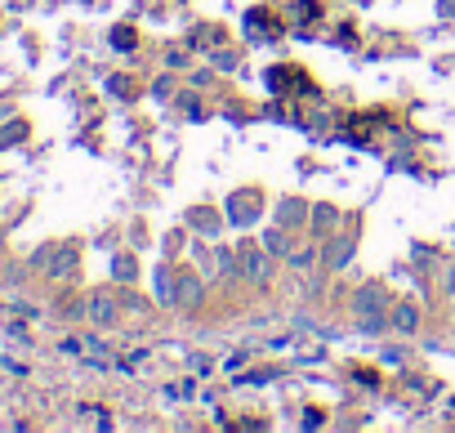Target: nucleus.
Masks as SVG:
<instances>
[{
    "instance_id": "1",
    "label": "nucleus",
    "mask_w": 455,
    "mask_h": 433,
    "mask_svg": "<svg viewBox=\"0 0 455 433\" xmlns=\"http://www.w3.org/2000/svg\"><path fill=\"white\" fill-rule=\"evenodd\" d=\"M352 318H357L362 330H384L389 326V291L380 286V281H366V286L352 291Z\"/></svg>"
},
{
    "instance_id": "9",
    "label": "nucleus",
    "mask_w": 455,
    "mask_h": 433,
    "mask_svg": "<svg viewBox=\"0 0 455 433\" xmlns=\"http://www.w3.org/2000/svg\"><path fill=\"white\" fill-rule=\"evenodd\" d=\"M72 268H76V251H54V277H72Z\"/></svg>"
},
{
    "instance_id": "4",
    "label": "nucleus",
    "mask_w": 455,
    "mask_h": 433,
    "mask_svg": "<svg viewBox=\"0 0 455 433\" xmlns=\"http://www.w3.org/2000/svg\"><path fill=\"white\" fill-rule=\"evenodd\" d=\"M268 259H273V255H259V251H250V246H241V273L250 281H268V273H273Z\"/></svg>"
},
{
    "instance_id": "7",
    "label": "nucleus",
    "mask_w": 455,
    "mask_h": 433,
    "mask_svg": "<svg viewBox=\"0 0 455 433\" xmlns=\"http://www.w3.org/2000/svg\"><path fill=\"white\" fill-rule=\"evenodd\" d=\"M303 214H308V210H303V202H295V197H286V202L277 206V224H281V228H295V224L303 219Z\"/></svg>"
},
{
    "instance_id": "2",
    "label": "nucleus",
    "mask_w": 455,
    "mask_h": 433,
    "mask_svg": "<svg viewBox=\"0 0 455 433\" xmlns=\"http://www.w3.org/2000/svg\"><path fill=\"white\" fill-rule=\"evenodd\" d=\"M228 219L232 224H255L259 219V192L250 188V192H232L228 197Z\"/></svg>"
},
{
    "instance_id": "15",
    "label": "nucleus",
    "mask_w": 455,
    "mask_h": 433,
    "mask_svg": "<svg viewBox=\"0 0 455 433\" xmlns=\"http://www.w3.org/2000/svg\"><path fill=\"white\" fill-rule=\"evenodd\" d=\"M437 19H446V23H455V0H437Z\"/></svg>"
},
{
    "instance_id": "16",
    "label": "nucleus",
    "mask_w": 455,
    "mask_h": 433,
    "mask_svg": "<svg viewBox=\"0 0 455 433\" xmlns=\"http://www.w3.org/2000/svg\"><path fill=\"white\" fill-rule=\"evenodd\" d=\"M446 291H455V264H451V277H446Z\"/></svg>"
},
{
    "instance_id": "6",
    "label": "nucleus",
    "mask_w": 455,
    "mask_h": 433,
    "mask_svg": "<svg viewBox=\"0 0 455 433\" xmlns=\"http://www.w3.org/2000/svg\"><path fill=\"white\" fill-rule=\"evenodd\" d=\"M90 318H94L98 326H112V322H116V304H112L108 295H94V299H90Z\"/></svg>"
},
{
    "instance_id": "3",
    "label": "nucleus",
    "mask_w": 455,
    "mask_h": 433,
    "mask_svg": "<svg viewBox=\"0 0 455 433\" xmlns=\"http://www.w3.org/2000/svg\"><path fill=\"white\" fill-rule=\"evenodd\" d=\"M352 251H357V237H352V232H340V237L326 246V268H330V273L344 268V264L352 259Z\"/></svg>"
},
{
    "instance_id": "8",
    "label": "nucleus",
    "mask_w": 455,
    "mask_h": 433,
    "mask_svg": "<svg viewBox=\"0 0 455 433\" xmlns=\"http://www.w3.org/2000/svg\"><path fill=\"white\" fill-rule=\"evenodd\" d=\"M393 326L411 335V330L419 326V308H415V304H397V313H393Z\"/></svg>"
},
{
    "instance_id": "12",
    "label": "nucleus",
    "mask_w": 455,
    "mask_h": 433,
    "mask_svg": "<svg viewBox=\"0 0 455 433\" xmlns=\"http://www.w3.org/2000/svg\"><path fill=\"white\" fill-rule=\"evenodd\" d=\"M263 251L277 259V255H286V251H291V246H286V237H281V232H263Z\"/></svg>"
},
{
    "instance_id": "11",
    "label": "nucleus",
    "mask_w": 455,
    "mask_h": 433,
    "mask_svg": "<svg viewBox=\"0 0 455 433\" xmlns=\"http://www.w3.org/2000/svg\"><path fill=\"white\" fill-rule=\"evenodd\" d=\"M192 224L206 232V237H219V214H210V210H192Z\"/></svg>"
},
{
    "instance_id": "10",
    "label": "nucleus",
    "mask_w": 455,
    "mask_h": 433,
    "mask_svg": "<svg viewBox=\"0 0 455 433\" xmlns=\"http://www.w3.org/2000/svg\"><path fill=\"white\" fill-rule=\"evenodd\" d=\"M313 224L322 228V232H330L335 224H340V210H335V206H317V210H313Z\"/></svg>"
},
{
    "instance_id": "13",
    "label": "nucleus",
    "mask_w": 455,
    "mask_h": 433,
    "mask_svg": "<svg viewBox=\"0 0 455 433\" xmlns=\"http://www.w3.org/2000/svg\"><path fill=\"white\" fill-rule=\"evenodd\" d=\"M214 68H219V72H232V68H237V54H228V49H219V54H214Z\"/></svg>"
},
{
    "instance_id": "14",
    "label": "nucleus",
    "mask_w": 455,
    "mask_h": 433,
    "mask_svg": "<svg viewBox=\"0 0 455 433\" xmlns=\"http://www.w3.org/2000/svg\"><path fill=\"white\" fill-rule=\"evenodd\" d=\"M112 273H116V281H130V277H134V259H116Z\"/></svg>"
},
{
    "instance_id": "5",
    "label": "nucleus",
    "mask_w": 455,
    "mask_h": 433,
    "mask_svg": "<svg viewBox=\"0 0 455 433\" xmlns=\"http://www.w3.org/2000/svg\"><path fill=\"white\" fill-rule=\"evenodd\" d=\"M201 295H206V286H201L197 277H179V281H174V304L197 308V304H201Z\"/></svg>"
}]
</instances>
